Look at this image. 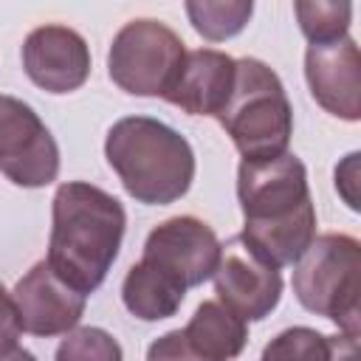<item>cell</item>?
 <instances>
[{"label": "cell", "mask_w": 361, "mask_h": 361, "mask_svg": "<svg viewBox=\"0 0 361 361\" xmlns=\"http://www.w3.org/2000/svg\"><path fill=\"white\" fill-rule=\"evenodd\" d=\"M234 87L217 121L231 135L243 161H268L288 152L293 110L279 76L259 59L234 62Z\"/></svg>", "instance_id": "obj_4"}, {"label": "cell", "mask_w": 361, "mask_h": 361, "mask_svg": "<svg viewBox=\"0 0 361 361\" xmlns=\"http://www.w3.org/2000/svg\"><path fill=\"white\" fill-rule=\"evenodd\" d=\"M56 361H121V347L102 327H73L59 341Z\"/></svg>", "instance_id": "obj_19"}, {"label": "cell", "mask_w": 361, "mask_h": 361, "mask_svg": "<svg viewBox=\"0 0 361 361\" xmlns=\"http://www.w3.org/2000/svg\"><path fill=\"white\" fill-rule=\"evenodd\" d=\"M361 56L350 37L333 42H313L305 54V79L313 99L344 121L361 116Z\"/></svg>", "instance_id": "obj_13"}, {"label": "cell", "mask_w": 361, "mask_h": 361, "mask_svg": "<svg viewBox=\"0 0 361 361\" xmlns=\"http://www.w3.org/2000/svg\"><path fill=\"white\" fill-rule=\"evenodd\" d=\"M11 299H14L23 330L45 338L71 333L79 324L87 302V296L73 290L65 279H59L45 259H39L14 285Z\"/></svg>", "instance_id": "obj_12"}, {"label": "cell", "mask_w": 361, "mask_h": 361, "mask_svg": "<svg viewBox=\"0 0 361 361\" xmlns=\"http://www.w3.org/2000/svg\"><path fill=\"white\" fill-rule=\"evenodd\" d=\"M355 180H358V152H350L341 166H336V189L347 200L350 209H358V195H355Z\"/></svg>", "instance_id": "obj_21"}, {"label": "cell", "mask_w": 361, "mask_h": 361, "mask_svg": "<svg viewBox=\"0 0 361 361\" xmlns=\"http://www.w3.org/2000/svg\"><path fill=\"white\" fill-rule=\"evenodd\" d=\"M243 240L271 265H293L316 237V209L305 164L293 152L243 161L237 169Z\"/></svg>", "instance_id": "obj_1"}, {"label": "cell", "mask_w": 361, "mask_h": 361, "mask_svg": "<svg viewBox=\"0 0 361 361\" xmlns=\"http://www.w3.org/2000/svg\"><path fill=\"white\" fill-rule=\"evenodd\" d=\"M251 11H254L251 0H189L186 3L192 28L212 42H223L240 34Z\"/></svg>", "instance_id": "obj_17"}, {"label": "cell", "mask_w": 361, "mask_h": 361, "mask_svg": "<svg viewBox=\"0 0 361 361\" xmlns=\"http://www.w3.org/2000/svg\"><path fill=\"white\" fill-rule=\"evenodd\" d=\"M259 361H358V336H322L313 327H288L265 344Z\"/></svg>", "instance_id": "obj_16"}, {"label": "cell", "mask_w": 361, "mask_h": 361, "mask_svg": "<svg viewBox=\"0 0 361 361\" xmlns=\"http://www.w3.org/2000/svg\"><path fill=\"white\" fill-rule=\"evenodd\" d=\"M186 59L183 39L158 20H130L107 54L110 79L133 96H166Z\"/></svg>", "instance_id": "obj_6"}, {"label": "cell", "mask_w": 361, "mask_h": 361, "mask_svg": "<svg viewBox=\"0 0 361 361\" xmlns=\"http://www.w3.org/2000/svg\"><path fill=\"white\" fill-rule=\"evenodd\" d=\"M234 62L214 48L186 51L180 73L164 99L189 116H217L234 87Z\"/></svg>", "instance_id": "obj_14"}, {"label": "cell", "mask_w": 361, "mask_h": 361, "mask_svg": "<svg viewBox=\"0 0 361 361\" xmlns=\"http://www.w3.org/2000/svg\"><path fill=\"white\" fill-rule=\"evenodd\" d=\"M141 259L172 276L178 285L195 288L214 274L220 262V240L203 220L180 214L149 231Z\"/></svg>", "instance_id": "obj_9"}, {"label": "cell", "mask_w": 361, "mask_h": 361, "mask_svg": "<svg viewBox=\"0 0 361 361\" xmlns=\"http://www.w3.org/2000/svg\"><path fill=\"white\" fill-rule=\"evenodd\" d=\"M212 276L220 305H226L243 322H259L279 305V268L271 265L259 251H254L243 240V234L220 245V262Z\"/></svg>", "instance_id": "obj_8"}, {"label": "cell", "mask_w": 361, "mask_h": 361, "mask_svg": "<svg viewBox=\"0 0 361 361\" xmlns=\"http://www.w3.org/2000/svg\"><path fill=\"white\" fill-rule=\"evenodd\" d=\"M0 361H37L28 350H23V347H14V350H8V353H3L0 355Z\"/></svg>", "instance_id": "obj_22"}, {"label": "cell", "mask_w": 361, "mask_h": 361, "mask_svg": "<svg viewBox=\"0 0 361 361\" xmlns=\"http://www.w3.org/2000/svg\"><path fill=\"white\" fill-rule=\"evenodd\" d=\"M299 305L358 336L361 316V245L350 234H322L293 262Z\"/></svg>", "instance_id": "obj_5"}, {"label": "cell", "mask_w": 361, "mask_h": 361, "mask_svg": "<svg viewBox=\"0 0 361 361\" xmlns=\"http://www.w3.org/2000/svg\"><path fill=\"white\" fill-rule=\"evenodd\" d=\"M293 11H296L299 28L310 39V45L347 37L350 17H353V6L336 3V0H299V3H293Z\"/></svg>", "instance_id": "obj_18"}, {"label": "cell", "mask_w": 361, "mask_h": 361, "mask_svg": "<svg viewBox=\"0 0 361 361\" xmlns=\"http://www.w3.org/2000/svg\"><path fill=\"white\" fill-rule=\"evenodd\" d=\"M20 333H23V324H20L14 299H11V293H6V288L0 285V355L17 347Z\"/></svg>", "instance_id": "obj_20"}, {"label": "cell", "mask_w": 361, "mask_h": 361, "mask_svg": "<svg viewBox=\"0 0 361 361\" xmlns=\"http://www.w3.org/2000/svg\"><path fill=\"white\" fill-rule=\"evenodd\" d=\"M248 341L245 322L220 302H203L186 327L169 330L147 350V361H231Z\"/></svg>", "instance_id": "obj_10"}, {"label": "cell", "mask_w": 361, "mask_h": 361, "mask_svg": "<svg viewBox=\"0 0 361 361\" xmlns=\"http://www.w3.org/2000/svg\"><path fill=\"white\" fill-rule=\"evenodd\" d=\"M183 296H186L183 285H178L172 276H166L164 271H158L144 259L127 271L121 285L124 307L141 322H161L175 316Z\"/></svg>", "instance_id": "obj_15"}, {"label": "cell", "mask_w": 361, "mask_h": 361, "mask_svg": "<svg viewBox=\"0 0 361 361\" xmlns=\"http://www.w3.org/2000/svg\"><path fill=\"white\" fill-rule=\"evenodd\" d=\"M104 155L127 195L147 206L175 203L189 192L195 178L189 141L149 116L118 118L107 133Z\"/></svg>", "instance_id": "obj_3"}, {"label": "cell", "mask_w": 361, "mask_h": 361, "mask_svg": "<svg viewBox=\"0 0 361 361\" xmlns=\"http://www.w3.org/2000/svg\"><path fill=\"white\" fill-rule=\"evenodd\" d=\"M0 172L25 189L59 175V147L42 118L20 99L0 93Z\"/></svg>", "instance_id": "obj_7"}, {"label": "cell", "mask_w": 361, "mask_h": 361, "mask_svg": "<svg viewBox=\"0 0 361 361\" xmlns=\"http://www.w3.org/2000/svg\"><path fill=\"white\" fill-rule=\"evenodd\" d=\"M23 68L37 87L71 93L90 76V48L85 37L68 25H39L23 42Z\"/></svg>", "instance_id": "obj_11"}, {"label": "cell", "mask_w": 361, "mask_h": 361, "mask_svg": "<svg viewBox=\"0 0 361 361\" xmlns=\"http://www.w3.org/2000/svg\"><path fill=\"white\" fill-rule=\"evenodd\" d=\"M127 214L104 189L71 180L54 195L48 265L79 293H93L118 257Z\"/></svg>", "instance_id": "obj_2"}]
</instances>
